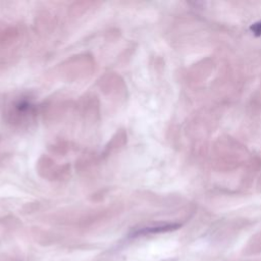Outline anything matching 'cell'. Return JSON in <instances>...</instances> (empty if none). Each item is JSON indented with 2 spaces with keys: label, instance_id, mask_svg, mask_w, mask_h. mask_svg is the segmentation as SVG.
I'll list each match as a JSON object with an SVG mask.
<instances>
[{
  "label": "cell",
  "instance_id": "3",
  "mask_svg": "<svg viewBox=\"0 0 261 261\" xmlns=\"http://www.w3.org/2000/svg\"><path fill=\"white\" fill-rule=\"evenodd\" d=\"M250 30L253 32L254 35L256 36H261V21L255 22L250 27Z\"/></svg>",
  "mask_w": 261,
  "mask_h": 261
},
{
  "label": "cell",
  "instance_id": "2",
  "mask_svg": "<svg viewBox=\"0 0 261 261\" xmlns=\"http://www.w3.org/2000/svg\"><path fill=\"white\" fill-rule=\"evenodd\" d=\"M180 226L179 223H163V224H156L152 226H147L137 230L134 236H142V234H150V233H159V232H166L177 229Z\"/></svg>",
  "mask_w": 261,
  "mask_h": 261
},
{
  "label": "cell",
  "instance_id": "1",
  "mask_svg": "<svg viewBox=\"0 0 261 261\" xmlns=\"http://www.w3.org/2000/svg\"><path fill=\"white\" fill-rule=\"evenodd\" d=\"M33 105L28 99H19L13 102L12 104V112L8 115L11 117L13 121H22L33 114Z\"/></svg>",
  "mask_w": 261,
  "mask_h": 261
}]
</instances>
